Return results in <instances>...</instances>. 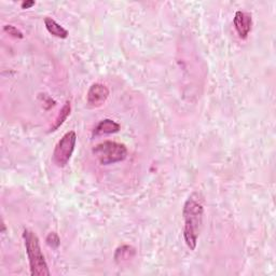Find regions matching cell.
<instances>
[{
	"mask_svg": "<svg viewBox=\"0 0 276 276\" xmlns=\"http://www.w3.org/2000/svg\"><path fill=\"white\" fill-rule=\"evenodd\" d=\"M183 239L187 246L194 250L202 229L204 216V200L200 192H193L187 199L183 210Z\"/></svg>",
	"mask_w": 276,
	"mask_h": 276,
	"instance_id": "obj_1",
	"label": "cell"
},
{
	"mask_svg": "<svg viewBox=\"0 0 276 276\" xmlns=\"http://www.w3.org/2000/svg\"><path fill=\"white\" fill-rule=\"evenodd\" d=\"M23 239L29 267H31V274L33 276H50L51 273L49 270L44 255L41 250L40 241H39L37 234L32 230L25 229L23 232Z\"/></svg>",
	"mask_w": 276,
	"mask_h": 276,
	"instance_id": "obj_2",
	"label": "cell"
},
{
	"mask_svg": "<svg viewBox=\"0 0 276 276\" xmlns=\"http://www.w3.org/2000/svg\"><path fill=\"white\" fill-rule=\"evenodd\" d=\"M93 154L103 165L122 162L127 156V148L125 145L107 141L96 145L93 148Z\"/></svg>",
	"mask_w": 276,
	"mask_h": 276,
	"instance_id": "obj_3",
	"label": "cell"
},
{
	"mask_svg": "<svg viewBox=\"0 0 276 276\" xmlns=\"http://www.w3.org/2000/svg\"><path fill=\"white\" fill-rule=\"evenodd\" d=\"M77 143L75 131L67 132L55 146L53 151V162L57 167H65L71 161Z\"/></svg>",
	"mask_w": 276,
	"mask_h": 276,
	"instance_id": "obj_4",
	"label": "cell"
},
{
	"mask_svg": "<svg viewBox=\"0 0 276 276\" xmlns=\"http://www.w3.org/2000/svg\"><path fill=\"white\" fill-rule=\"evenodd\" d=\"M108 97H109V90H108V87L105 84L102 83L92 84L86 94L87 104L93 108L103 106Z\"/></svg>",
	"mask_w": 276,
	"mask_h": 276,
	"instance_id": "obj_5",
	"label": "cell"
},
{
	"mask_svg": "<svg viewBox=\"0 0 276 276\" xmlns=\"http://www.w3.org/2000/svg\"><path fill=\"white\" fill-rule=\"evenodd\" d=\"M233 24L240 38L246 39L248 37L249 33L251 32V25H252L251 15L247 12L236 11L234 15V19H233Z\"/></svg>",
	"mask_w": 276,
	"mask_h": 276,
	"instance_id": "obj_6",
	"label": "cell"
},
{
	"mask_svg": "<svg viewBox=\"0 0 276 276\" xmlns=\"http://www.w3.org/2000/svg\"><path fill=\"white\" fill-rule=\"evenodd\" d=\"M120 130H121V126L119 123H117L116 121L111 119H105L97 124V126L94 130V135L100 136V135H107V134H114L119 132Z\"/></svg>",
	"mask_w": 276,
	"mask_h": 276,
	"instance_id": "obj_7",
	"label": "cell"
},
{
	"mask_svg": "<svg viewBox=\"0 0 276 276\" xmlns=\"http://www.w3.org/2000/svg\"><path fill=\"white\" fill-rule=\"evenodd\" d=\"M44 25H45L47 31L57 38L65 39L69 35L67 29H65L62 25L58 24L52 17H49V16L44 17Z\"/></svg>",
	"mask_w": 276,
	"mask_h": 276,
	"instance_id": "obj_8",
	"label": "cell"
},
{
	"mask_svg": "<svg viewBox=\"0 0 276 276\" xmlns=\"http://www.w3.org/2000/svg\"><path fill=\"white\" fill-rule=\"evenodd\" d=\"M136 254V250L134 247L130 245H123L121 247L117 248L114 254V260L117 263H122L124 261H127L132 259Z\"/></svg>",
	"mask_w": 276,
	"mask_h": 276,
	"instance_id": "obj_9",
	"label": "cell"
},
{
	"mask_svg": "<svg viewBox=\"0 0 276 276\" xmlns=\"http://www.w3.org/2000/svg\"><path fill=\"white\" fill-rule=\"evenodd\" d=\"M71 111H72V105L69 102H66L65 105L63 106V108L61 109L60 113H58L54 125L51 127V132H54V131L60 129V127L64 124V122L67 120V118L69 117V114H71Z\"/></svg>",
	"mask_w": 276,
	"mask_h": 276,
	"instance_id": "obj_10",
	"label": "cell"
},
{
	"mask_svg": "<svg viewBox=\"0 0 276 276\" xmlns=\"http://www.w3.org/2000/svg\"><path fill=\"white\" fill-rule=\"evenodd\" d=\"M47 244L50 246L52 248H57L58 246H60V238H58V235L55 232H51L47 236Z\"/></svg>",
	"mask_w": 276,
	"mask_h": 276,
	"instance_id": "obj_11",
	"label": "cell"
},
{
	"mask_svg": "<svg viewBox=\"0 0 276 276\" xmlns=\"http://www.w3.org/2000/svg\"><path fill=\"white\" fill-rule=\"evenodd\" d=\"M4 31L12 37H15V38H18V39H22L24 37L23 33L19 31V29H17L15 26L13 25H6L4 27Z\"/></svg>",
	"mask_w": 276,
	"mask_h": 276,
	"instance_id": "obj_12",
	"label": "cell"
},
{
	"mask_svg": "<svg viewBox=\"0 0 276 276\" xmlns=\"http://www.w3.org/2000/svg\"><path fill=\"white\" fill-rule=\"evenodd\" d=\"M35 2H34V0H26V2H23L22 4H21V7H22V9H31L32 7H34L35 6Z\"/></svg>",
	"mask_w": 276,
	"mask_h": 276,
	"instance_id": "obj_13",
	"label": "cell"
}]
</instances>
